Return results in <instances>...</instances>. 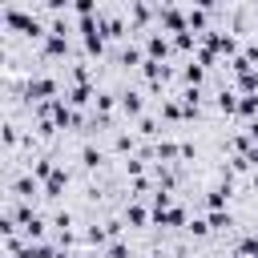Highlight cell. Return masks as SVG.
<instances>
[{"instance_id": "obj_20", "label": "cell", "mask_w": 258, "mask_h": 258, "mask_svg": "<svg viewBox=\"0 0 258 258\" xmlns=\"http://www.w3.org/2000/svg\"><path fill=\"white\" fill-rule=\"evenodd\" d=\"M218 109H222V113H238V93H234V89H222V93H218Z\"/></svg>"}, {"instance_id": "obj_23", "label": "cell", "mask_w": 258, "mask_h": 258, "mask_svg": "<svg viewBox=\"0 0 258 258\" xmlns=\"http://www.w3.org/2000/svg\"><path fill=\"white\" fill-rule=\"evenodd\" d=\"M238 93H242V97H246V93H258V73H254V69L238 77Z\"/></svg>"}, {"instance_id": "obj_1", "label": "cell", "mask_w": 258, "mask_h": 258, "mask_svg": "<svg viewBox=\"0 0 258 258\" xmlns=\"http://www.w3.org/2000/svg\"><path fill=\"white\" fill-rule=\"evenodd\" d=\"M4 24H8V32H20V36H28V40H44L48 36V28L32 16V12H24V8H16V4H8V12H4Z\"/></svg>"}, {"instance_id": "obj_11", "label": "cell", "mask_w": 258, "mask_h": 258, "mask_svg": "<svg viewBox=\"0 0 258 258\" xmlns=\"http://www.w3.org/2000/svg\"><path fill=\"white\" fill-rule=\"evenodd\" d=\"M32 194H36V177H32V173H24V177L12 181V198H16V202H32Z\"/></svg>"}, {"instance_id": "obj_8", "label": "cell", "mask_w": 258, "mask_h": 258, "mask_svg": "<svg viewBox=\"0 0 258 258\" xmlns=\"http://www.w3.org/2000/svg\"><path fill=\"white\" fill-rule=\"evenodd\" d=\"M101 28H105V36H109V40H121V36H129V28H133V24H125L121 16H101Z\"/></svg>"}, {"instance_id": "obj_22", "label": "cell", "mask_w": 258, "mask_h": 258, "mask_svg": "<svg viewBox=\"0 0 258 258\" xmlns=\"http://www.w3.org/2000/svg\"><path fill=\"white\" fill-rule=\"evenodd\" d=\"M206 218H210V226H214V230H230V226H234V218H230V210H210Z\"/></svg>"}, {"instance_id": "obj_17", "label": "cell", "mask_w": 258, "mask_h": 258, "mask_svg": "<svg viewBox=\"0 0 258 258\" xmlns=\"http://www.w3.org/2000/svg\"><path fill=\"white\" fill-rule=\"evenodd\" d=\"M101 161H105V153H101L97 145H85V149H81V165H85V169H97Z\"/></svg>"}, {"instance_id": "obj_32", "label": "cell", "mask_w": 258, "mask_h": 258, "mask_svg": "<svg viewBox=\"0 0 258 258\" xmlns=\"http://www.w3.org/2000/svg\"><path fill=\"white\" fill-rule=\"evenodd\" d=\"M105 258H129V246H125V242H113V246L105 250Z\"/></svg>"}, {"instance_id": "obj_7", "label": "cell", "mask_w": 258, "mask_h": 258, "mask_svg": "<svg viewBox=\"0 0 258 258\" xmlns=\"http://www.w3.org/2000/svg\"><path fill=\"white\" fill-rule=\"evenodd\" d=\"M145 56H149V60H165V56H169V40H165V32H153V36L145 40Z\"/></svg>"}, {"instance_id": "obj_29", "label": "cell", "mask_w": 258, "mask_h": 258, "mask_svg": "<svg viewBox=\"0 0 258 258\" xmlns=\"http://www.w3.org/2000/svg\"><path fill=\"white\" fill-rule=\"evenodd\" d=\"M121 64H129V69H133V64H145L141 48H125V52H121Z\"/></svg>"}, {"instance_id": "obj_26", "label": "cell", "mask_w": 258, "mask_h": 258, "mask_svg": "<svg viewBox=\"0 0 258 258\" xmlns=\"http://www.w3.org/2000/svg\"><path fill=\"white\" fill-rule=\"evenodd\" d=\"M73 12H77L81 20H85V16H101V12H97V0H73Z\"/></svg>"}, {"instance_id": "obj_36", "label": "cell", "mask_w": 258, "mask_h": 258, "mask_svg": "<svg viewBox=\"0 0 258 258\" xmlns=\"http://www.w3.org/2000/svg\"><path fill=\"white\" fill-rule=\"evenodd\" d=\"M56 258H81V254H73V250H60V254H56Z\"/></svg>"}, {"instance_id": "obj_37", "label": "cell", "mask_w": 258, "mask_h": 258, "mask_svg": "<svg viewBox=\"0 0 258 258\" xmlns=\"http://www.w3.org/2000/svg\"><path fill=\"white\" fill-rule=\"evenodd\" d=\"M250 181H254V189H258V169H254V177H250Z\"/></svg>"}, {"instance_id": "obj_38", "label": "cell", "mask_w": 258, "mask_h": 258, "mask_svg": "<svg viewBox=\"0 0 258 258\" xmlns=\"http://www.w3.org/2000/svg\"><path fill=\"white\" fill-rule=\"evenodd\" d=\"M234 258H250V254H242V250H234Z\"/></svg>"}, {"instance_id": "obj_13", "label": "cell", "mask_w": 258, "mask_h": 258, "mask_svg": "<svg viewBox=\"0 0 258 258\" xmlns=\"http://www.w3.org/2000/svg\"><path fill=\"white\" fill-rule=\"evenodd\" d=\"M44 226H48V222H44L40 214H32V218H28L24 226H20V234H24L28 242H40V238H44Z\"/></svg>"}, {"instance_id": "obj_18", "label": "cell", "mask_w": 258, "mask_h": 258, "mask_svg": "<svg viewBox=\"0 0 258 258\" xmlns=\"http://www.w3.org/2000/svg\"><path fill=\"white\" fill-rule=\"evenodd\" d=\"M149 16H153V12H149V4H145V0H133V28H145V24H149Z\"/></svg>"}, {"instance_id": "obj_2", "label": "cell", "mask_w": 258, "mask_h": 258, "mask_svg": "<svg viewBox=\"0 0 258 258\" xmlns=\"http://www.w3.org/2000/svg\"><path fill=\"white\" fill-rule=\"evenodd\" d=\"M24 97H28V101H52V97H56V77H28Z\"/></svg>"}, {"instance_id": "obj_5", "label": "cell", "mask_w": 258, "mask_h": 258, "mask_svg": "<svg viewBox=\"0 0 258 258\" xmlns=\"http://www.w3.org/2000/svg\"><path fill=\"white\" fill-rule=\"evenodd\" d=\"M64 189H69V169H60V165H56V169L44 177V198H60Z\"/></svg>"}, {"instance_id": "obj_30", "label": "cell", "mask_w": 258, "mask_h": 258, "mask_svg": "<svg viewBox=\"0 0 258 258\" xmlns=\"http://www.w3.org/2000/svg\"><path fill=\"white\" fill-rule=\"evenodd\" d=\"M52 226H56L60 234H69V226H73V214H69V210H60V214L52 218Z\"/></svg>"}, {"instance_id": "obj_21", "label": "cell", "mask_w": 258, "mask_h": 258, "mask_svg": "<svg viewBox=\"0 0 258 258\" xmlns=\"http://www.w3.org/2000/svg\"><path fill=\"white\" fill-rule=\"evenodd\" d=\"M161 117H165V121H181V117H185V109H181L173 97H165V101H161Z\"/></svg>"}, {"instance_id": "obj_12", "label": "cell", "mask_w": 258, "mask_h": 258, "mask_svg": "<svg viewBox=\"0 0 258 258\" xmlns=\"http://www.w3.org/2000/svg\"><path fill=\"white\" fill-rule=\"evenodd\" d=\"M125 222H129V226H149V222H153V210L129 202V206H125Z\"/></svg>"}, {"instance_id": "obj_33", "label": "cell", "mask_w": 258, "mask_h": 258, "mask_svg": "<svg viewBox=\"0 0 258 258\" xmlns=\"http://www.w3.org/2000/svg\"><path fill=\"white\" fill-rule=\"evenodd\" d=\"M16 141H20V133H16V125H12V121H8V125H4V145H8V149H12V145H16Z\"/></svg>"}, {"instance_id": "obj_9", "label": "cell", "mask_w": 258, "mask_h": 258, "mask_svg": "<svg viewBox=\"0 0 258 258\" xmlns=\"http://www.w3.org/2000/svg\"><path fill=\"white\" fill-rule=\"evenodd\" d=\"M40 52H44V56H64V52H69V36L48 32V36H44V44H40Z\"/></svg>"}, {"instance_id": "obj_35", "label": "cell", "mask_w": 258, "mask_h": 258, "mask_svg": "<svg viewBox=\"0 0 258 258\" xmlns=\"http://www.w3.org/2000/svg\"><path fill=\"white\" fill-rule=\"evenodd\" d=\"M194 4H198V8H214L218 0H194Z\"/></svg>"}, {"instance_id": "obj_15", "label": "cell", "mask_w": 258, "mask_h": 258, "mask_svg": "<svg viewBox=\"0 0 258 258\" xmlns=\"http://www.w3.org/2000/svg\"><path fill=\"white\" fill-rule=\"evenodd\" d=\"M153 157H157V161H177V157H181V145H173V141H157V145H153Z\"/></svg>"}, {"instance_id": "obj_3", "label": "cell", "mask_w": 258, "mask_h": 258, "mask_svg": "<svg viewBox=\"0 0 258 258\" xmlns=\"http://www.w3.org/2000/svg\"><path fill=\"white\" fill-rule=\"evenodd\" d=\"M230 194H234V177L226 173V177H222V181H218V185H214V189L206 194V206H210V210H226Z\"/></svg>"}, {"instance_id": "obj_24", "label": "cell", "mask_w": 258, "mask_h": 258, "mask_svg": "<svg viewBox=\"0 0 258 258\" xmlns=\"http://www.w3.org/2000/svg\"><path fill=\"white\" fill-rule=\"evenodd\" d=\"M52 169H56V165H52L48 157H36V161H32V177H36V181H44V177H48Z\"/></svg>"}, {"instance_id": "obj_14", "label": "cell", "mask_w": 258, "mask_h": 258, "mask_svg": "<svg viewBox=\"0 0 258 258\" xmlns=\"http://www.w3.org/2000/svg\"><path fill=\"white\" fill-rule=\"evenodd\" d=\"M60 250H52L48 242H28L24 250H20V258H56Z\"/></svg>"}, {"instance_id": "obj_16", "label": "cell", "mask_w": 258, "mask_h": 258, "mask_svg": "<svg viewBox=\"0 0 258 258\" xmlns=\"http://www.w3.org/2000/svg\"><path fill=\"white\" fill-rule=\"evenodd\" d=\"M81 238H85L89 246H105V242H109V226H97V222H93V226H89Z\"/></svg>"}, {"instance_id": "obj_6", "label": "cell", "mask_w": 258, "mask_h": 258, "mask_svg": "<svg viewBox=\"0 0 258 258\" xmlns=\"http://www.w3.org/2000/svg\"><path fill=\"white\" fill-rule=\"evenodd\" d=\"M117 105H121V113H125V117H137V121H141V109H145V101H141V93H137V89H125Z\"/></svg>"}, {"instance_id": "obj_4", "label": "cell", "mask_w": 258, "mask_h": 258, "mask_svg": "<svg viewBox=\"0 0 258 258\" xmlns=\"http://www.w3.org/2000/svg\"><path fill=\"white\" fill-rule=\"evenodd\" d=\"M153 226H165V230H177V226H189V214L181 206H169L161 214H153Z\"/></svg>"}, {"instance_id": "obj_28", "label": "cell", "mask_w": 258, "mask_h": 258, "mask_svg": "<svg viewBox=\"0 0 258 258\" xmlns=\"http://www.w3.org/2000/svg\"><path fill=\"white\" fill-rule=\"evenodd\" d=\"M185 230H189V234H194V238H206V234H210V230H214V226H210V218H194V222H189V226H185Z\"/></svg>"}, {"instance_id": "obj_31", "label": "cell", "mask_w": 258, "mask_h": 258, "mask_svg": "<svg viewBox=\"0 0 258 258\" xmlns=\"http://www.w3.org/2000/svg\"><path fill=\"white\" fill-rule=\"evenodd\" d=\"M137 133L153 137V133H157V121H153V117H141V121H137Z\"/></svg>"}, {"instance_id": "obj_27", "label": "cell", "mask_w": 258, "mask_h": 258, "mask_svg": "<svg viewBox=\"0 0 258 258\" xmlns=\"http://www.w3.org/2000/svg\"><path fill=\"white\" fill-rule=\"evenodd\" d=\"M113 149H117V153H133V149H137V141H133L129 133H117V137H113Z\"/></svg>"}, {"instance_id": "obj_19", "label": "cell", "mask_w": 258, "mask_h": 258, "mask_svg": "<svg viewBox=\"0 0 258 258\" xmlns=\"http://www.w3.org/2000/svg\"><path fill=\"white\" fill-rule=\"evenodd\" d=\"M181 81H185V85H202V81H206V69H202V64H194V60H189V64H185V69H181Z\"/></svg>"}, {"instance_id": "obj_25", "label": "cell", "mask_w": 258, "mask_h": 258, "mask_svg": "<svg viewBox=\"0 0 258 258\" xmlns=\"http://www.w3.org/2000/svg\"><path fill=\"white\" fill-rule=\"evenodd\" d=\"M238 113H242V117H254V113H258V93H246V97L238 101Z\"/></svg>"}, {"instance_id": "obj_34", "label": "cell", "mask_w": 258, "mask_h": 258, "mask_svg": "<svg viewBox=\"0 0 258 258\" xmlns=\"http://www.w3.org/2000/svg\"><path fill=\"white\" fill-rule=\"evenodd\" d=\"M73 0H44V8H52V12H60V8H69Z\"/></svg>"}, {"instance_id": "obj_10", "label": "cell", "mask_w": 258, "mask_h": 258, "mask_svg": "<svg viewBox=\"0 0 258 258\" xmlns=\"http://www.w3.org/2000/svg\"><path fill=\"white\" fill-rule=\"evenodd\" d=\"M93 97H97V93H93V85H73V89L64 93V101H69L73 109H85V105H89Z\"/></svg>"}]
</instances>
